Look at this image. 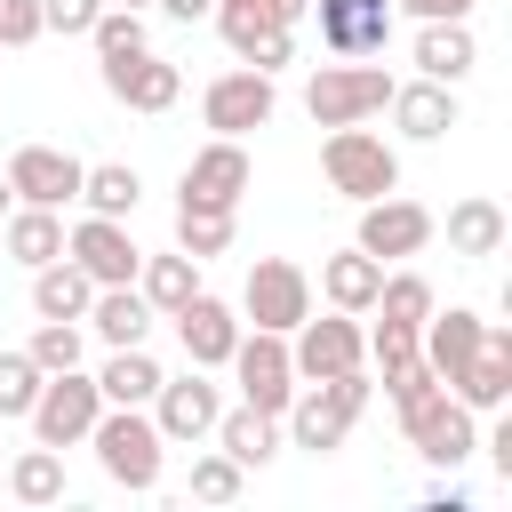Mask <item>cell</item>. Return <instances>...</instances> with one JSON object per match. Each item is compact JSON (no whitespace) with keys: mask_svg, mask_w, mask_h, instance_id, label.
I'll return each mask as SVG.
<instances>
[{"mask_svg":"<svg viewBox=\"0 0 512 512\" xmlns=\"http://www.w3.org/2000/svg\"><path fill=\"white\" fill-rule=\"evenodd\" d=\"M80 200H88V216H136L144 176L128 160H96V168H80Z\"/></svg>","mask_w":512,"mask_h":512,"instance_id":"cell-30","label":"cell"},{"mask_svg":"<svg viewBox=\"0 0 512 512\" xmlns=\"http://www.w3.org/2000/svg\"><path fill=\"white\" fill-rule=\"evenodd\" d=\"M8 208H16V192H8V168H0V216H8Z\"/></svg>","mask_w":512,"mask_h":512,"instance_id":"cell-47","label":"cell"},{"mask_svg":"<svg viewBox=\"0 0 512 512\" xmlns=\"http://www.w3.org/2000/svg\"><path fill=\"white\" fill-rule=\"evenodd\" d=\"M208 16H216V32H224V48H232L240 64H256V72H280V64L296 56V24H272L256 0H216Z\"/></svg>","mask_w":512,"mask_h":512,"instance_id":"cell-13","label":"cell"},{"mask_svg":"<svg viewBox=\"0 0 512 512\" xmlns=\"http://www.w3.org/2000/svg\"><path fill=\"white\" fill-rule=\"evenodd\" d=\"M384 104H392V72H384V64H360V56L320 64V72L304 80V112H312L320 128H352V120H368V112H384Z\"/></svg>","mask_w":512,"mask_h":512,"instance_id":"cell-4","label":"cell"},{"mask_svg":"<svg viewBox=\"0 0 512 512\" xmlns=\"http://www.w3.org/2000/svg\"><path fill=\"white\" fill-rule=\"evenodd\" d=\"M216 448H224L240 472H256V464H272V456H280V416H264V408H248V400H240V408H224V416H216Z\"/></svg>","mask_w":512,"mask_h":512,"instance_id":"cell-25","label":"cell"},{"mask_svg":"<svg viewBox=\"0 0 512 512\" xmlns=\"http://www.w3.org/2000/svg\"><path fill=\"white\" fill-rule=\"evenodd\" d=\"M368 312H384V320H400V328H424V312H432V280H424V272H384V288H376Z\"/></svg>","mask_w":512,"mask_h":512,"instance_id":"cell-36","label":"cell"},{"mask_svg":"<svg viewBox=\"0 0 512 512\" xmlns=\"http://www.w3.org/2000/svg\"><path fill=\"white\" fill-rule=\"evenodd\" d=\"M104 16V0H40V32H88Z\"/></svg>","mask_w":512,"mask_h":512,"instance_id":"cell-41","label":"cell"},{"mask_svg":"<svg viewBox=\"0 0 512 512\" xmlns=\"http://www.w3.org/2000/svg\"><path fill=\"white\" fill-rule=\"evenodd\" d=\"M304 312H312V280H304V264H288V256H256V264H248V288H240V320L288 336Z\"/></svg>","mask_w":512,"mask_h":512,"instance_id":"cell-8","label":"cell"},{"mask_svg":"<svg viewBox=\"0 0 512 512\" xmlns=\"http://www.w3.org/2000/svg\"><path fill=\"white\" fill-rule=\"evenodd\" d=\"M248 152H240V136H216V144H200L192 160H184V176H176V208H240V192H248Z\"/></svg>","mask_w":512,"mask_h":512,"instance_id":"cell-10","label":"cell"},{"mask_svg":"<svg viewBox=\"0 0 512 512\" xmlns=\"http://www.w3.org/2000/svg\"><path fill=\"white\" fill-rule=\"evenodd\" d=\"M8 256H16V264H56V256H64V208H24V200H16V216H8Z\"/></svg>","mask_w":512,"mask_h":512,"instance_id":"cell-31","label":"cell"},{"mask_svg":"<svg viewBox=\"0 0 512 512\" xmlns=\"http://www.w3.org/2000/svg\"><path fill=\"white\" fill-rule=\"evenodd\" d=\"M488 456H496V472L512 480V424H496V432H488Z\"/></svg>","mask_w":512,"mask_h":512,"instance_id":"cell-44","label":"cell"},{"mask_svg":"<svg viewBox=\"0 0 512 512\" xmlns=\"http://www.w3.org/2000/svg\"><path fill=\"white\" fill-rule=\"evenodd\" d=\"M160 8H168V16H176V24H200V16H208V8H216V0H160Z\"/></svg>","mask_w":512,"mask_h":512,"instance_id":"cell-46","label":"cell"},{"mask_svg":"<svg viewBox=\"0 0 512 512\" xmlns=\"http://www.w3.org/2000/svg\"><path fill=\"white\" fill-rule=\"evenodd\" d=\"M80 168L88 160H72L64 144H16L8 152V192L24 208H64V200H80Z\"/></svg>","mask_w":512,"mask_h":512,"instance_id":"cell-14","label":"cell"},{"mask_svg":"<svg viewBox=\"0 0 512 512\" xmlns=\"http://www.w3.org/2000/svg\"><path fill=\"white\" fill-rule=\"evenodd\" d=\"M272 112H280V88H272V72H256V64L216 72V80L200 88V120H208L216 136H248V128H264Z\"/></svg>","mask_w":512,"mask_h":512,"instance_id":"cell-9","label":"cell"},{"mask_svg":"<svg viewBox=\"0 0 512 512\" xmlns=\"http://www.w3.org/2000/svg\"><path fill=\"white\" fill-rule=\"evenodd\" d=\"M320 176H328V192H344V200H384V192H400V152L376 136V128H328V144H320Z\"/></svg>","mask_w":512,"mask_h":512,"instance_id":"cell-2","label":"cell"},{"mask_svg":"<svg viewBox=\"0 0 512 512\" xmlns=\"http://www.w3.org/2000/svg\"><path fill=\"white\" fill-rule=\"evenodd\" d=\"M256 8H264L272 24H304V8H312V0H256Z\"/></svg>","mask_w":512,"mask_h":512,"instance_id":"cell-45","label":"cell"},{"mask_svg":"<svg viewBox=\"0 0 512 512\" xmlns=\"http://www.w3.org/2000/svg\"><path fill=\"white\" fill-rule=\"evenodd\" d=\"M88 40H96V64H104V56H136V48H144V8H104V16L88 24Z\"/></svg>","mask_w":512,"mask_h":512,"instance_id":"cell-38","label":"cell"},{"mask_svg":"<svg viewBox=\"0 0 512 512\" xmlns=\"http://www.w3.org/2000/svg\"><path fill=\"white\" fill-rule=\"evenodd\" d=\"M40 40V0H0V48Z\"/></svg>","mask_w":512,"mask_h":512,"instance_id":"cell-42","label":"cell"},{"mask_svg":"<svg viewBox=\"0 0 512 512\" xmlns=\"http://www.w3.org/2000/svg\"><path fill=\"white\" fill-rule=\"evenodd\" d=\"M88 448H96V464H104V480H120V488H160V456H168V440H160V424L144 416V408H104L96 424H88Z\"/></svg>","mask_w":512,"mask_h":512,"instance_id":"cell-1","label":"cell"},{"mask_svg":"<svg viewBox=\"0 0 512 512\" xmlns=\"http://www.w3.org/2000/svg\"><path fill=\"white\" fill-rule=\"evenodd\" d=\"M432 240V208H416V200H400V192H384V200H360V240L352 248H368L376 264H392V256H416Z\"/></svg>","mask_w":512,"mask_h":512,"instance_id":"cell-17","label":"cell"},{"mask_svg":"<svg viewBox=\"0 0 512 512\" xmlns=\"http://www.w3.org/2000/svg\"><path fill=\"white\" fill-rule=\"evenodd\" d=\"M400 424H408V448L424 456V464H464L472 448H480V432H472V408L448 392V384H424L416 400H400Z\"/></svg>","mask_w":512,"mask_h":512,"instance_id":"cell-5","label":"cell"},{"mask_svg":"<svg viewBox=\"0 0 512 512\" xmlns=\"http://www.w3.org/2000/svg\"><path fill=\"white\" fill-rule=\"evenodd\" d=\"M176 248H184L192 264L224 256V248H232V208H176Z\"/></svg>","mask_w":512,"mask_h":512,"instance_id":"cell-35","label":"cell"},{"mask_svg":"<svg viewBox=\"0 0 512 512\" xmlns=\"http://www.w3.org/2000/svg\"><path fill=\"white\" fill-rule=\"evenodd\" d=\"M472 64H480V40H472L464 16H432V24L416 32V72H424V80H448V88H456Z\"/></svg>","mask_w":512,"mask_h":512,"instance_id":"cell-24","label":"cell"},{"mask_svg":"<svg viewBox=\"0 0 512 512\" xmlns=\"http://www.w3.org/2000/svg\"><path fill=\"white\" fill-rule=\"evenodd\" d=\"M192 496H200V504H232V496H240V464H232L224 448H216V456H192Z\"/></svg>","mask_w":512,"mask_h":512,"instance_id":"cell-40","label":"cell"},{"mask_svg":"<svg viewBox=\"0 0 512 512\" xmlns=\"http://www.w3.org/2000/svg\"><path fill=\"white\" fill-rule=\"evenodd\" d=\"M448 392H456L472 416L504 408V400H512V336H504V328H488V336H480V352L464 360V376H456Z\"/></svg>","mask_w":512,"mask_h":512,"instance_id":"cell-22","label":"cell"},{"mask_svg":"<svg viewBox=\"0 0 512 512\" xmlns=\"http://www.w3.org/2000/svg\"><path fill=\"white\" fill-rule=\"evenodd\" d=\"M104 8H152V0H104Z\"/></svg>","mask_w":512,"mask_h":512,"instance_id":"cell-48","label":"cell"},{"mask_svg":"<svg viewBox=\"0 0 512 512\" xmlns=\"http://www.w3.org/2000/svg\"><path fill=\"white\" fill-rule=\"evenodd\" d=\"M392 120H400V136H416V144H440L448 128H456V88L448 80H392V104H384Z\"/></svg>","mask_w":512,"mask_h":512,"instance_id":"cell-21","label":"cell"},{"mask_svg":"<svg viewBox=\"0 0 512 512\" xmlns=\"http://www.w3.org/2000/svg\"><path fill=\"white\" fill-rule=\"evenodd\" d=\"M480 336H488V320H480V312H464V304H448V312H424V328H416V344H424V368H432L440 384H456V376H464V360L480 352Z\"/></svg>","mask_w":512,"mask_h":512,"instance_id":"cell-20","label":"cell"},{"mask_svg":"<svg viewBox=\"0 0 512 512\" xmlns=\"http://www.w3.org/2000/svg\"><path fill=\"white\" fill-rule=\"evenodd\" d=\"M160 440H208L216 416H224V392L208 384V368H184V376H160V392L144 400Z\"/></svg>","mask_w":512,"mask_h":512,"instance_id":"cell-12","label":"cell"},{"mask_svg":"<svg viewBox=\"0 0 512 512\" xmlns=\"http://www.w3.org/2000/svg\"><path fill=\"white\" fill-rule=\"evenodd\" d=\"M88 296H96V280H88L72 256L32 264V312H40V320H80V312H88Z\"/></svg>","mask_w":512,"mask_h":512,"instance_id":"cell-27","label":"cell"},{"mask_svg":"<svg viewBox=\"0 0 512 512\" xmlns=\"http://www.w3.org/2000/svg\"><path fill=\"white\" fill-rule=\"evenodd\" d=\"M304 16H320V48L328 56H384L392 40V0H312Z\"/></svg>","mask_w":512,"mask_h":512,"instance_id":"cell-16","label":"cell"},{"mask_svg":"<svg viewBox=\"0 0 512 512\" xmlns=\"http://www.w3.org/2000/svg\"><path fill=\"white\" fill-rule=\"evenodd\" d=\"M8 488H16V504H56L64 496V448H24L8 464Z\"/></svg>","mask_w":512,"mask_h":512,"instance_id":"cell-34","label":"cell"},{"mask_svg":"<svg viewBox=\"0 0 512 512\" xmlns=\"http://www.w3.org/2000/svg\"><path fill=\"white\" fill-rule=\"evenodd\" d=\"M24 416H32L40 448H80V440H88V424L104 416V392H96V376L56 368V376H40V400H32Z\"/></svg>","mask_w":512,"mask_h":512,"instance_id":"cell-6","label":"cell"},{"mask_svg":"<svg viewBox=\"0 0 512 512\" xmlns=\"http://www.w3.org/2000/svg\"><path fill=\"white\" fill-rule=\"evenodd\" d=\"M232 384H240V400L248 408H264V416H280L288 400H296V360H288V336H272V328H240V344H232Z\"/></svg>","mask_w":512,"mask_h":512,"instance_id":"cell-7","label":"cell"},{"mask_svg":"<svg viewBox=\"0 0 512 512\" xmlns=\"http://www.w3.org/2000/svg\"><path fill=\"white\" fill-rule=\"evenodd\" d=\"M80 320H96V336H104V344H144L152 304H144V288H136V280H120V288H96Z\"/></svg>","mask_w":512,"mask_h":512,"instance_id":"cell-28","label":"cell"},{"mask_svg":"<svg viewBox=\"0 0 512 512\" xmlns=\"http://www.w3.org/2000/svg\"><path fill=\"white\" fill-rule=\"evenodd\" d=\"M96 392H104V408H144V400L160 392V360H152L144 344H112V360H104Z\"/></svg>","mask_w":512,"mask_h":512,"instance_id":"cell-29","label":"cell"},{"mask_svg":"<svg viewBox=\"0 0 512 512\" xmlns=\"http://www.w3.org/2000/svg\"><path fill=\"white\" fill-rule=\"evenodd\" d=\"M448 248L456 256H496L504 248V208L496 200H456L448 208Z\"/></svg>","mask_w":512,"mask_h":512,"instance_id":"cell-32","label":"cell"},{"mask_svg":"<svg viewBox=\"0 0 512 512\" xmlns=\"http://www.w3.org/2000/svg\"><path fill=\"white\" fill-rule=\"evenodd\" d=\"M40 400V368H32V352H0V416H24Z\"/></svg>","mask_w":512,"mask_h":512,"instance_id":"cell-39","label":"cell"},{"mask_svg":"<svg viewBox=\"0 0 512 512\" xmlns=\"http://www.w3.org/2000/svg\"><path fill=\"white\" fill-rule=\"evenodd\" d=\"M64 256L96 280V288H120V280H136V264H144V248L128 240V224L120 216H80L72 232H64Z\"/></svg>","mask_w":512,"mask_h":512,"instance_id":"cell-15","label":"cell"},{"mask_svg":"<svg viewBox=\"0 0 512 512\" xmlns=\"http://www.w3.org/2000/svg\"><path fill=\"white\" fill-rule=\"evenodd\" d=\"M168 320H176V336H184V360H192V368H224V360H232V344H240V312H232L224 296H208V288H192Z\"/></svg>","mask_w":512,"mask_h":512,"instance_id":"cell-18","label":"cell"},{"mask_svg":"<svg viewBox=\"0 0 512 512\" xmlns=\"http://www.w3.org/2000/svg\"><path fill=\"white\" fill-rule=\"evenodd\" d=\"M368 408V376L360 368H344V376H320L312 392H296L280 416H288V440L296 448H312V456H328V448H344V432H352V416Z\"/></svg>","mask_w":512,"mask_h":512,"instance_id":"cell-3","label":"cell"},{"mask_svg":"<svg viewBox=\"0 0 512 512\" xmlns=\"http://www.w3.org/2000/svg\"><path fill=\"white\" fill-rule=\"evenodd\" d=\"M24 352H32V368H40V376H56V368H80V320H40Z\"/></svg>","mask_w":512,"mask_h":512,"instance_id":"cell-37","label":"cell"},{"mask_svg":"<svg viewBox=\"0 0 512 512\" xmlns=\"http://www.w3.org/2000/svg\"><path fill=\"white\" fill-rule=\"evenodd\" d=\"M376 288H384V264H376L368 248H344V256H328V264H320V296H328L336 312H352V320L376 304Z\"/></svg>","mask_w":512,"mask_h":512,"instance_id":"cell-26","label":"cell"},{"mask_svg":"<svg viewBox=\"0 0 512 512\" xmlns=\"http://www.w3.org/2000/svg\"><path fill=\"white\" fill-rule=\"evenodd\" d=\"M104 88H112L128 112H168V104L184 96V72H176L168 56H152V48H136V56H104Z\"/></svg>","mask_w":512,"mask_h":512,"instance_id":"cell-19","label":"cell"},{"mask_svg":"<svg viewBox=\"0 0 512 512\" xmlns=\"http://www.w3.org/2000/svg\"><path fill=\"white\" fill-rule=\"evenodd\" d=\"M296 344H288V360H296V384H320V376H344V368H360L368 360V336L352 328V312H328V320H296L288 328Z\"/></svg>","mask_w":512,"mask_h":512,"instance_id":"cell-11","label":"cell"},{"mask_svg":"<svg viewBox=\"0 0 512 512\" xmlns=\"http://www.w3.org/2000/svg\"><path fill=\"white\" fill-rule=\"evenodd\" d=\"M392 8H408L416 24H432V16H472V0H392Z\"/></svg>","mask_w":512,"mask_h":512,"instance_id":"cell-43","label":"cell"},{"mask_svg":"<svg viewBox=\"0 0 512 512\" xmlns=\"http://www.w3.org/2000/svg\"><path fill=\"white\" fill-rule=\"evenodd\" d=\"M368 360L384 368V392H392V400H416L424 384H440V376L424 368V344H416V328H400V320H376V336H368Z\"/></svg>","mask_w":512,"mask_h":512,"instance_id":"cell-23","label":"cell"},{"mask_svg":"<svg viewBox=\"0 0 512 512\" xmlns=\"http://www.w3.org/2000/svg\"><path fill=\"white\" fill-rule=\"evenodd\" d=\"M136 288H144L152 312H176V304L200 288V264H192L184 248H176V256H144V264H136Z\"/></svg>","mask_w":512,"mask_h":512,"instance_id":"cell-33","label":"cell"}]
</instances>
